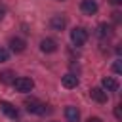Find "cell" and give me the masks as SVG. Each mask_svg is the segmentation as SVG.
Segmentation results:
<instances>
[{"label": "cell", "mask_w": 122, "mask_h": 122, "mask_svg": "<svg viewBox=\"0 0 122 122\" xmlns=\"http://www.w3.org/2000/svg\"><path fill=\"white\" fill-rule=\"evenodd\" d=\"M71 40H72V44H74V46H82V44L88 40V30H86V29H82V27L72 29V30H71Z\"/></svg>", "instance_id": "cell-1"}, {"label": "cell", "mask_w": 122, "mask_h": 122, "mask_svg": "<svg viewBox=\"0 0 122 122\" xmlns=\"http://www.w3.org/2000/svg\"><path fill=\"white\" fill-rule=\"evenodd\" d=\"M13 86H15L17 92H30L34 88V82L30 78H27V76H19V78L13 80Z\"/></svg>", "instance_id": "cell-2"}, {"label": "cell", "mask_w": 122, "mask_h": 122, "mask_svg": "<svg viewBox=\"0 0 122 122\" xmlns=\"http://www.w3.org/2000/svg\"><path fill=\"white\" fill-rule=\"evenodd\" d=\"M25 107H27L29 112H34V114H44V112H46V109H44L46 105H42L38 99H32V97L25 101Z\"/></svg>", "instance_id": "cell-3"}, {"label": "cell", "mask_w": 122, "mask_h": 122, "mask_svg": "<svg viewBox=\"0 0 122 122\" xmlns=\"http://www.w3.org/2000/svg\"><path fill=\"white\" fill-rule=\"evenodd\" d=\"M90 95H92V99L97 101V103H107V92H105L103 88H92V90H90Z\"/></svg>", "instance_id": "cell-4"}, {"label": "cell", "mask_w": 122, "mask_h": 122, "mask_svg": "<svg viewBox=\"0 0 122 122\" xmlns=\"http://www.w3.org/2000/svg\"><path fill=\"white\" fill-rule=\"evenodd\" d=\"M80 10H82V13H86V15H93V13L97 11V4H95L93 0H82Z\"/></svg>", "instance_id": "cell-5"}, {"label": "cell", "mask_w": 122, "mask_h": 122, "mask_svg": "<svg viewBox=\"0 0 122 122\" xmlns=\"http://www.w3.org/2000/svg\"><path fill=\"white\" fill-rule=\"evenodd\" d=\"M40 50H42L44 53H51V51L57 50V42H55L53 38H44V40L40 42Z\"/></svg>", "instance_id": "cell-6"}, {"label": "cell", "mask_w": 122, "mask_h": 122, "mask_svg": "<svg viewBox=\"0 0 122 122\" xmlns=\"http://www.w3.org/2000/svg\"><path fill=\"white\" fill-rule=\"evenodd\" d=\"M0 109H2V112H4L6 116H10V118H17V116H19L17 109H15L11 103H8V101H2V103H0Z\"/></svg>", "instance_id": "cell-7"}, {"label": "cell", "mask_w": 122, "mask_h": 122, "mask_svg": "<svg viewBox=\"0 0 122 122\" xmlns=\"http://www.w3.org/2000/svg\"><path fill=\"white\" fill-rule=\"evenodd\" d=\"M50 25H51V29H55V30H63L65 25H67V19H65L63 15H53L51 21H50Z\"/></svg>", "instance_id": "cell-8"}, {"label": "cell", "mask_w": 122, "mask_h": 122, "mask_svg": "<svg viewBox=\"0 0 122 122\" xmlns=\"http://www.w3.org/2000/svg\"><path fill=\"white\" fill-rule=\"evenodd\" d=\"M61 82H63V86H65V88H69V90H71V88H76V86H78V76L69 72V74H65V76L61 78Z\"/></svg>", "instance_id": "cell-9"}, {"label": "cell", "mask_w": 122, "mask_h": 122, "mask_svg": "<svg viewBox=\"0 0 122 122\" xmlns=\"http://www.w3.org/2000/svg\"><path fill=\"white\" fill-rule=\"evenodd\" d=\"M101 86H103V90H107V92H116V90H118V82H116L114 78H111V76H105V78L101 80Z\"/></svg>", "instance_id": "cell-10"}, {"label": "cell", "mask_w": 122, "mask_h": 122, "mask_svg": "<svg viewBox=\"0 0 122 122\" xmlns=\"http://www.w3.org/2000/svg\"><path fill=\"white\" fill-rule=\"evenodd\" d=\"M65 116H67V122H78V118H80V112H78V109L76 107H67L65 109Z\"/></svg>", "instance_id": "cell-11"}, {"label": "cell", "mask_w": 122, "mask_h": 122, "mask_svg": "<svg viewBox=\"0 0 122 122\" xmlns=\"http://www.w3.org/2000/svg\"><path fill=\"white\" fill-rule=\"evenodd\" d=\"M10 48H11L15 53H19V51H23V50H25V40L15 36V38H11V40H10Z\"/></svg>", "instance_id": "cell-12"}, {"label": "cell", "mask_w": 122, "mask_h": 122, "mask_svg": "<svg viewBox=\"0 0 122 122\" xmlns=\"http://www.w3.org/2000/svg\"><path fill=\"white\" fill-rule=\"evenodd\" d=\"M97 36H99V38L111 36V25H107V23H101V25L97 27Z\"/></svg>", "instance_id": "cell-13"}, {"label": "cell", "mask_w": 122, "mask_h": 122, "mask_svg": "<svg viewBox=\"0 0 122 122\" xmlns=\"http://www.w3.org/2000/svg\"><path fill=\"white\" fill-rule=\"evenodd\" d=\"M13 72L11 71H4V72H0V82L2 84H13Z\"/></svg>", "instance_id": "cell-14"}, {"label": "cell", "mask_w": 122, "mask_h": 122, "mask_svg": "<svg viewBox=\"0 0 122 122\" xmlns=\"http://www.w3.org/2000/svg\"><path fill=\"white\" fill-rule=\"evenodd\" d=\"M4 61H8V50L0 48V63H4Z\"/></svg>", "instance_id": "cell-15"}, {"label": "cell", "mask_w": 122, "mask_h": 122, "mask_svg": "<svg viewBox=\"0 0 122 122\" xmlns=\"http://www.w3.org/2000/svg\"><path fill=\"white\" fill-rule=\"evenodd\" d=\"M114 116H116L118 120L122 118V112H120V105H116V107H114Z\"/></svg>", "instance_id": "cell-16"}, {"label": "cell", "mask_w": 122, "mask_h": 122, "mask_svg": "<svg viewBox=\"0 0 122 122\" xmlns=\"http://www.w3.org/2000/svg\"><path fill=\"white\" fill-rule=\"evenodd\" d=\"M112 69H114V72H120V71H122V67H120V63H118V61L112 65Z\"/></svg>", "instance_id": "cell-17"}, {"label": "cell", "mask_w": 122, "mask_h": 122, "mask_svg": "<svg viewBox=\"0 0 122 122\" xmlns=\"http://www.w3.org/2000/svg\"><path fill=\"white\" fill-rule=\"evenodd\" d=\"M4 15H6V8H4V6H0V19H2Z\"/></svg>", "instance_id": "cell-18"}, {"label": "cell", "mask_w": 122, "mask_h": 122, "mask_svg": "<svg viewBox=\"0 0 122 122\" xmlns=\"http://www.w3.org/2000/svg\"><path fill=\"white\" fill-rule=\"evenodd\" d=\"M88 122H101V118H97V116H92V118H88Z\"/></svg>", "instance_id": "cell-19"}, {"label": "cell", "mask_w": 122, "mask_h": 122, "mask_svg": "<svg viewBox=\"0 0 122 122\" xmlns=\"http://www.w3.org/2000/svg\"><path fill=\"white\" fill-rule=\"evenodd\" d=\"M112 15H114V21H120V13H118V11H114Z\"/></svg>", "instance_id": "cell-20"}, {"label": "cell", "mask_w": 122, "mask_h": 122, "mask_svg": "<svg viewBox=\"0 0 122 122\" xmlns=\"http://www.w3.org/2000/svg\"><path fill=\"white\" fill-rule=\"evenodd\" d=\"M111 2H112V4H116V6H118V4H122V0H111Z\"/></svg>", "instance_id": "cell-21"}, {"label": "cell", "mask_w": 122, "mask_h": 122, "mask_svg": "<svg viewBox=\"0 0 122 122\" xmlns=\"http://www.w3.org/2000/svg\"><path fill=\"white\" fill-rule=\"evenodd\" d=\"M59 2H61V0H59Z\"/></svg>", "instance_id": "cell-22"}]
</instances>
